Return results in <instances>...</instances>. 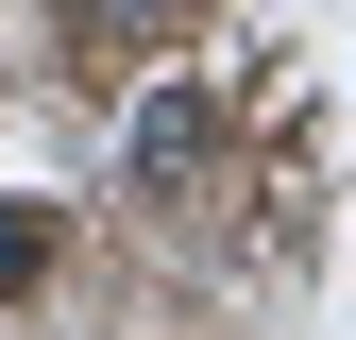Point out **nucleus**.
Segmentation results:
<instances>
[{"instance_id":"nucleus-2","label":"nucleus","mask_w":356,"mask_h":340,"mask_svg":"<svg viewBox=\"0 0 356 340\" xmlns=\"http://www.w3.org/2000/svg\"><path fill=\"white\" fill-rule=\"evenodd\" d=\"M51 272V222H34V204H0V289H34Z\"/></svg>"},{"instance_id":"nucleus-3","label":"nucleus","mask_w":356,"mask_h":340,"mask_svg":"<svg viewBox=\"0 0 356 340\" xmlns=\"http://www.w3.org/2000/svg\"><path fill=\"white\" fill-rule=\"evenodd\" d=\"M68 17H102V34H136V17H153V0H68Z\"/></svg>"},{"instance_id":"nucleus-1","label":"nucleus","mask_w":356,"mask_h":340,"mask_svg":"<svg viewBox=\"0 0 356 340\" xmlns=\"http://www.w3.org/2000/svg\"><path fill=\"white\" fill-rule=\"evenodd\" d=\"M204 170V102L170 85V102H136V187H187Z\"/></svg>"}]
</instances>
